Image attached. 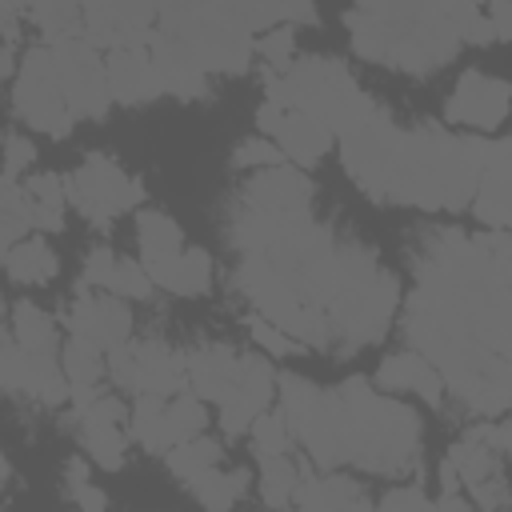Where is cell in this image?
Segmentation results:
<instances>
[{
  "label": "cell",
  "instance_id": "obj_1",
  "mask_svg": "<svg viewBox=\"0 0 512 512\" xmlns=\"http://www.w3.org/2000/svg\"><path fill=\"white\" fill-rule=\"evenodd\" d=\"M508 232L436 228L412 252L416 288L404 300V336L444 396L484 420L508 408Z\"/></svg>",
  "mask_w": 512,
  "mask_h": 512
},
{
  "label": "cell",
  "instance_id": "obj_2",
  "mask_svg": "<svg viewBox=\"0 0 512 512\" xmlns=\"http://www.w3.org/2000/svg\"><path fill=\"white\" fill-rule=\"evenodd\" d=\"M492 144L496 136L448 132L428 120L400 128L380 104L356 128L336 136L344 172L372 204L424 212L468 208L476 180L492 156Z\"/></svg>",
  "mask_w": 512,
  "mask_h": 512
},
{
  "label": "cell",
  "instance_id": "obj_3",
  "mask_svg": "<svg viewBox=\"0 0 512 512\" xmlns=\"http://www.w3.org/2000/svg\"><path fill=\"white\" fill-rule=\"evenodd\" d=\"M352 52L404 76H432L464 44H496L480 4H356L344 12Z\"/></svg>",
  "mask_w": 512,
  "mask_h": 512
},
{
  "label": "cell",
  "instance_id": "obj_4",
  "mask_svg": "<svg viewBox=\"0 0 512 512\" xmlns=\"http://www.w3.org/2000/svg\"><path fill=\"white\" fill-rule=\"evenodd\" d=\"M344 404V468L372 476H408L420 468L424 424L416 408L372 388L368 376H348L336 384Z\"/></svg>",
  "mask_w": 512,
  "mask_h": 512
},
{
  "label": "cell",
  "instance_id": "obj_5",
  "mask_svg": "<svg viewBox=\"0 0 512 512\" xmlns=\"http://www.w3.org/2000/svg\"><path fill=\"white\" fill-rule=\"evenodd\" d=\"M260 80H264L268 104L296 108L316 124H324L332 136H344L376 108V100L356 84V76L340 56H296L288 72L280 76L264 72Z\"/></svg>",
  "mask_w": 512,
  "mask_h": 512
},
{
  "label": "cell",
  "instance_id": "obj_6",
  "mask_svg": "<svg viewBox=\"0 0 512 512\" xmlns=\"http://www.w3.org/2000/svg\"><path fill=\"white\" fill-rule=\"evenodd\" d=\"M64 180V200L100 232H112V220L144 208V180L124 172L112 152H88Z\"/></svg>",
  "mask_w": 512,
  "mask_h": 512
},
{
  "label": "cell",
  "instance_id": "obj_7",
  "mask_svg": "<svg viewBox=\"0 0 512 512\" xmlns=\"http://www.w3.org/2000/svg\"><path fill=\"white\" fill-rule=\"evenodd\" d=\"M12 112L24 128L44 132L52 140H68L76 128V116L64 104V92L56 84V64L44 40L20 52V64L12 72Z\"/></svg>",
  "mask_w": 512,
  "mask_h": 512
},
{
  "label": "cell",
  "instance_id": "obj_8",
  "mask_svg": "<svg viewBox=\"0 0 512 512\" xmlns=\"http://www.w3.org/2000/svg\"><path fill=\"white\" fill-rule=\"evenodd\" d=\"M56 64V84L64 92V104L76 120H104L112 112L108 76H104V52H96L84 36L48 44Z\"/></svg>",
  "mask_w": 512,
  "mask_h": 512
},
{
  "label": "cell",
  "instance_id": "obj_9",
  "mask_svg": "<svg viewBox=\"0 0 512 512\" xmlns=\"http://www.w3.org/2000/svg\"><path fill=\"white\" fill-rule=\"evenodd\" d=\"M128 404L120 392H100L80 408H68V428L80 440L88 464L104 472H120L128 460Z\"/></svg>",
  "mask_w": 512,
  "mask_h": 512
},
{
  "label": "cell",
  "instance_id": "obj_10",
  "mask_svg": "<svg viewBox=\"0 0 512 512\" xmlns=\"http://www.w3.org/2000/svg\"><path fill=\"white\" fill-rule=\"evenodd\" d=\"M256 136L272 140V144L280 148V156H284L292 168H300V172L316 168V164L336 148V136H332L324 124H316L312 116H304V112H296V108H276V104H268V100L256 108Z\"/></svg>",
  "mask_w": 512,
  "mask_h": 512
},
{
  "label": "cell",
  "instance_id": "obj_11",
  "mask_svg": "<svg viewBox=\"0 0 512 512\" xmlns=\"http://www.w3.org/2000/svg\"><path fill=\"white\" fill-rule=\"evenodd\" d=\"M504 116H508V80L480 68H464L452 84V96L444 100V120L468 128L472 136H488L504 128Z\"/></svg>",
  "mask_w": 512,
  "mask_h": 512
},
{
  "label": "cell",
  "instance_id": "obj_12",
  "mask_svg": "<svg viewBox=\"0 0 512 512\" xmlns=\"http://www.w3.org/2000/svg\"><path fill=\"white\" fill-rule=\"evenodd\" d=\"M60 320H64V332L68 336H80V340L96 344L100 352H112V348L128 344L132 340V328H136L132 304H124V300H116L108 292L80 288V284H76V292H72V300H68V308H64Z\"/></svg>",
  "mask_w": 512,
  "mask_h": 512
},
{
  "label": "cell",
  "instance_id": "obj_13",
  "mask_svg": "<svg viewBox=\"0 0 512 512\" xmlns=\"http://www.w3.org/2000/svg\"><path fill=\"white\" fill-rule=\"evenodd\" d=\"M84 12V40L96 52H116V48H148L156 32V4L140 0H96L80 4Z\"/></svg>",
  "mask_w": 512,
  "mask_h": 512
},
{
  "label": "cell",
  "instance_id": "obj_14",
  "mask_svg": "<svg viewBox=\"0 0 512 512\" xmlns=\"http://www.w3.org/2000/svg\"><path fill=\"white\" fill-rule=\"evenodd\" d=\"M312 200H316V180L292 164L248 172V180L240 184V204L272 216H304L312 212Z\"/></svg>",
  "mask_w": 512,
  "mask_h": 512
},
{
  "label": "cell",
  "instance_id": "obj_15",
  "mask_svg": "<svg viewBox=\"0 0 512 512\" xmlns=\"http://www.w3.org/2000/svg\"><path fill=\"white\" fill-rule=\"evenodd\" d=\"M184 372H188V392L200 396L208 408H220L240 372V348L224 340H200L184 352Z\"/></svg>",
  "mask_w": 512,
  "mask_h": 512
},
{
  "label": "cell",
  "instance_id": "obj_16",
  "mask_svg": "<svg viewBox=\"0 0 512 512\" xmlns=\"http://www.w3.org/2000/svg\"><path fill=\"white\" fill-rule=\"evenodd\" d=\"M148 56H152V68H156V80H160V92L172 96V100H208L212 96V80L200 72V64L188 56V48L180 40H172L168 32H152L148 40Z\"/></svg>",
  "mask_w": 512,
  "mask_h": 512
},
{
  "label": "cell",
  "instance_id": "obj_17",
  "mask_svg": "<svg viewBox=\"0 0 512 512\" xmlns=\"http://www.w3.org/2000/svg\"><path fill=\"white\" fill-rule=\"evenodd\" d=\"M132 356H136V396H160L172 400L176 392L188 388L184 372V352L172 348L164 336H132ZM132 396V400H136Z\"/></svg>",
  "mask_w": 512,
  "mask_h": 512
},
{
  "label": "cell",
  "instance_id": "obj_18",
  "mask_svg": "<svg viewBox=\"0 0 512 512\" xmlns=\"http://www.w3.org/2000/svg\"><path fill=\"white\" fill-rule=\"evenodd\" d=\"M372 388L384 392V396H416L420 404L428 408H440L444 404V384L436 376V368L412 352V348H400V352H388L372 376Z\"/></svg>",
  "mask_w": 512,
  "mask_h": 512
},
{
  "label": "cell",
  "instance_id": "obj_19",
  "mask_svg": "<svg viewBox=\"0 0 512 512\" xmlns=\"http://www.w3.org/2000/svg\"><path fill=\"white\" fill-rule=\"evenodd\" d=\"M104 76H108L112 104L144 108V104H152V100L164 96L148 48H116V52H104Z\"/></svg>",
  "mask_w": 512,
  "mask_h": 512
},
{
  "label": "cell",
  "instance_id": "obj_20",
  "mask_svg": "<svg viewBox=\"0 0 512 512\" xmlns=\"http://www.w3.org/2000/svg\"><path fill=\"white\" fill-rule=\"evenodd\" d=\"M140 268L148 272L152 288L172 292V296H208L212 292V280H216L212 252L200 248V244H184V252L164 256V260H152V264H140Z\"/></svg>",
  "mask_w": 512,
  "mask_h": 512
},
{
  "label": "cell",
  "instance_id": "obj_21",
  "mask_svg": "<svg viewBox=\"0 0 512 512\" xmlns=\"http://www.w3.org/2000/svg\"><path fill=\"white\" fill-rule=\"evenodd\" d=\"M292 504L304 512H372L368 488L348 472H304Z\"/></svg>",
  "mask_w": 512,
  "mask_h": 512
},
{
  "label": "cell",
  "instance_id": "obj_22",
  "mask_svg": "<svg viewBox=\"0 0 512 512\" xmlns=\"http://www.w3.org/2000/svg\"><path fill=\"white\" fill-rule=\"evenodd\" d=\"M468 208L488 232H508V136H496Z\"/></svg>",
  "mask_w": 512,
  "mask_h": 512
},
{
  "label": "cell",
  "instance_id": "obj_23",
  "mask_svg": "<svg viewBox=\"0 0 512 512\" xmlns=\"http://www.w3.org/2000/svg\"><path fill=\"white\" fill-rule=\"evenodd\" d=\"M0 264H4V276H8L12 284H24V288L52 284L56 272H60V256H56V248L48 244V236H40V232H28L24 240H16V244L0 256Z\"/></svg>",
  "mask_w": 512,
  "mask_h": 512
},
{
  "label": "cell",
  "instance_id": "obj_24",
  "mask_svg": "<svg viewBox=\"0 0 512 512\" xmlns=\"http://www.w3.org/2000/svg\"><path fill=\"white\" fill-rule=\"evenodd\" d=\"M20 192H24V212H28V228L40 232V236H52V232H64V180L56 172H28L20 180Z\"/></svg>",
  "mask_w": 512,
  "mask_h": 512
},
{
  "label": "cell",
  "instance_id": "obj_25",
  "mask_svg": "<svg viewBox=\"0 0 512 512\" xmlns=\"http://www.w3.org/2000/svg\"><path fill=\"white\" fill-rule=\"evenodd\" d=\"M8 332L32 356H60V324H56V316L48 308H40L36 300H28V296L8 308Z\"/></svg>",
  "mask_w": 512,
  "mask_h": 512
},
{
  "label": "cell",
  "instance_id": "obj_26",
  "mask_svg": "<svg viewBox=\"0 0 512 512\" xmlns=\"http://www.w3.org/2000/svg\"><path fill=\"white\" fill-rule=\"evenodd\" d=\"M184 488H188V496H192L204 512H232V508L248 496L252 472H248V468H224V464H220V468H208V472L184 480Z\"/></svg>",
  "mask_w": 512,
  "mask_h": 512
},
{
  "label": "cell",
  "instance_id": "obj_27",
  "mask_svg": "<svg viewBox=\"0 0 512 512\" xmlns=\"http://www.w3.org/2000/svg\"><path fill=\"white\" fill-rule=\"evenodd\" d=\"M136 248H140V256H136L140 264L184 252V232H180L176 216L164 208H140L136 212Z\"/></svg>",
  "mask_w": 512,
  "mask_h": 512
},
{
  "label": "cell",
  "instance_id": "obj_28",
  "mask_svg": "<svg viewBox=\"0 0 512 512\" xmlns=\"http://www.w3.org/2000/svg\"><path fill=\"white\" fill-rule=\"evenodd\" d=\"M56 360H60V372L68 380V392H100V384L108 380L104 352L80 336H64Z\"/></svg>",
  "mask_w": 512,
  "mask_h": 512
},
{
  "label": "cell",
  "instance_id": "obj_29",
  "mask_svg": "<svg viewBox=\"0 0 512 512\" xmlns=\"http://www.w3.org/2000/svg\"><path fill=\"white\" fill-rule=\"evenodd\" d=\"M304 464L288 452V456H268V460H260V472H256V492H260V500H264V508L268 512H276V508H288L292 500H296V488H300V480H304Z\"/></svg>",
  "mask_w": 512,
  "mask_h": 512
},
{
  "label": "cell",
  "instance_id": "obj_30",
  "mask_svg": "<svg viewBox=\"0 0 512 512\" xmlns=\"http://www.w3.org/2000/svg\"><path fill=\"white\" fill-rule=\"evenodd\" d=\"M128 440L152 456H164L172 448V436H168V424H164V400L160 396H136L132 408H128Z\"/></svg>",
  "mask_w": 512,
  "mask_h": 512
},
{
  "label": "cell",
  "instance_id": "obj_31",
  "mask_svg": "<svg viewBox=\"0 0 512 512\" xmlns=\"http://www.w3.org/2000/svg\"><path fill=\"white\" fill-rule=\"evenodd\" d=\"M160 460H164V468L184 484V480H192V476H200V472H208V468H220V464H224V440H216V436L200 432V436H192V440H184V444L168 448Z\"/></svg>",
  "mask_w": 512,
  "mask_h": 512
},
{
  "label": "cell",
  "instance_id": "obj_32",
  "mask_svg": "<svg viewBox=\"0 0 512 512\" xmlns=\"http://www.w3.org/2000/svg\"><path fill=\"white\" fill-rule=\"evenodd\" d=\"M24 20L36 24V32L44 36V44L84 36V12H80V4H68V0H56V4H28V8H24Z\"/></svg>",
  "mask_w": 512,
  "mask_h": 512
},
{
  "label": "cell",
  "instance_id": "obj_33",
  "mask_svg": "<svg viewBox=\"0 0 512 512\" xmlns=\"http://www.w3.org/2000/svg\"><path fill=\"white\" fill-rule=\"evenodd\" d=\"M208 420H212L208 416V404L200 396H192L188 388L176 392L172 400H164V424H168L172 448L184 444V440H192V436H200V432H208Z\"/></svg>",
  "mask_w": 512,
  "mask_h": 512
},
{
  "label": "cell",
  "instance_id": "obj_34",
  "mask_svg": "<svg viewBox=\"0 0 512 512\" xmlns=\"http://www.w3.org/2000/svg\"><path fill=\"white\" fill-rule=\"evenodd\" d=\"M248 444H252V456L256 460H268V456H288L292 448H296V440H292V428H288V420L280 416V408L272 404L268 412H260L252 424H248Z\"/></svg>",
  "mask_w": 512,
  "mask_h": 512
},
{
  "label": "cell",
  "instance_id": "obj_35",
  "mask_svg": "<svg viewBox=\"0 0 512 512\" xmlns=\"http://www.w3.org/2000/svg\"><path fill=\"white\" fill-rule=\"evenodd\" d=\"M32 228H28V212H24V192H20V180H8L0 172V256L24 240Z\"/></svg>",
  "mask_w": 512,
  "mask_h": 512
},
{
  "label": "cell",
  "instance_id": "obj_36",
  "mask_svg": "<svg viewBox=\"0 0 512 512\" xmlns=\"http://www.w3.org/2000/svg\"><path fill=\"white\" fill-rule=\"evenodd\" d=\"M104 292L116 296V300H124V304H136V300H152L156 288H152L148 272L140 268V260H132V256H116V268H112Z\"/></svg>",
  "mask_w": 512,
  "mask_h": 512
},
{
  "label": "cell",
  "instance_id": "obj_37",
  "mask_svg": "<svg viewBox=\"0 0 512 512\" xmlns=\"http://www.w3.org/2000/svg\"><path fill=\"white\" fill-rule=\"evenodd\" d=\"M256 60L264 64L268 76L288 72V64L296 60V28L280 24V28H268L264 36H256Z\"/></svg>",
  "mask_w": 512,
  "mask_h": 512
},
{
  "label": "cell",
  "instance_id": "obj_38",
  "mask_svg": "<svg viewBox=\"0 0 512 512\" xmlns=\"http://www.w3.org/2000/svg\"><path fill=\"white\" fill-rule=\"evenodd\" d=\"M244 328H248L252 344L260 348V356H304V352H308V348H304V344H296L288 332H280L276 324L260 320L256 312H248V316H244Z\"/></svg>",
  "mask_w": 512,
  "mask_h": 512
},
{
  "label": "cell",
  "instance_id": "obj_39",
  "mask_svg": "<svg viewBox=\"0 0 512 512\" xmlns=\"http://www.w3.org/2000/svg\"><path fill=\"white\" fill-rule=\"evenodd\" d=\"M36 164V140L24 136V132H4L0 140V172L8 180H24Z\"/></svg>",
  "mask_w": 512,
  "mask_h": 512
},
{
  "label": "cell",
  "instance_id": "obj_40",
  "mask_svg": "<svg viewBox=\"0 0 512 512\" xmlns=\"http://www.w3.org/2000/svg\"><path fill=\"white\" fill-rule=\"evenodd\" d=\"M276 164H288L280 156V148L264 136H244L236 148H232V168L236 172H264V168H276Z\"/></svg>",
  "mask_w": 512,
  "mask_h": 512
},
{
  "label": "cell",
  "instance_id": "obj_41",
  "mask_svg": "<svg viewBox=\"0 0 512 512\" xmlns=\"http://www.w3.org/2000/svg\"><path fill=\"white\" fill-rule=\"evenodd\" d=\"M372 512H432V500L420 484H392L372 500Z\"/></svg>",
  "mask_w": 512,
  "mask_h": 512
},
{
  "label": "cell",
  "instance_id": "obj_42",
  "mask_svg": "<svg viewBox=\"0 0 512 512\" xmlns=\"http://www.w3.org/2000/svg\"><path fill=\"white\" fill-rule=\"evenodd\" d=\"M112 268H116V252H112L108 244H92L88 256H84V264H80V280H76V284H80V288H92V292H104Z\"/></svg>",
  "mask_w": 512,
  "mask_h": 512
},
{
  "label": "cell",
  "instance_id": "obj_43",
  "mask_svg": "<svg viewBox=\"0 0 512 512\" xmlns=\"http://www.w3.org/2000/svg\"><path fill=\"white\" fill-rule=\"evenodd\" d=\"M68 500H72V508H76V512H108V492H104L96 480L68 488Z\"/></svg>",
  "mask_w": 512,
  "mask_h": 512
},
{
  "label": "cell",
  "instance_id": "obj_44",
  "mask_svg": "<svg viewBox=\"0 0 512 512\" xmlns=\"http://www.w3.org/2000/svg\"><path fill=\"white\" fill-rule=\"evenodd\" d=\"M484 16H488V24L496 32V44L512 36V4H484Z\"/></svg>",
  "mask_w": 512,
  "mask_h": 512
},
{
  "label": "cell",
  "instance_id": "obj_45",
  "mask_svg": "<svg viewBox=\"0 0 512 512\" xmlns=\"http://www.w3.org/2000/svg\"><path fill=\"white\" fill-rule=\"evenodd\" d=\"M432 512H476V508H472V500L464 492H440L432 500Z\"/></svg>",
  "mask_w": 512,
  "mask_h": 512
},
{
  "label": "cell",
  "instance_id": "obj_46",
  "mask_svg": "<svg viewBox=\"0 0 512 512\" xmlns=\"http://www.w3.org/2000/svg\"><path fill=\"white\" fill-rule=\"evenodd\" d=\"M436 476H440V492H460V476H456V468H452V460H448V456L440 460Z\"/></svg>",
  "mask_w": 512,
  "mask_h": 512
},
{
  "label": "cell",
  "instance_id": "obj_47",
  "mask_svg": "<svg viewBox=\"0 0 512 512\" xmlns=\"http://www.w3.org/2000/svg\"><path fill=\"white\" fill-rule=\"evenodd\" d=\"M12 72H16V52H12V44L0 40V84H4Z\"/></svg>",
  "mask_w": 512,
  "mask_h": 512
},
{
  "label": "cell",
  "instance_id": "obj_48",
  "mask_svg": "<svg viewBox=\"0 0 512 512\" xmlns=\"http://www.w3.org/2000/svg\"><path fill=\"white\" fill-rule=\"evenodd\" d=\"M8 480H12V460L0 452V496H4V488H8Z\"/></svg>",
  "mask_w": 512,
  "mask_h": 512
},
{
  "label": "cell",
  "instance_id": "obj_49",
  "mask_svg": "<svg viewBox=\"0 0 512 512\" xmlns=\"http://www.w3.org/2000/svg\"><path fill=\"white\" fill-rule=\"evenodd\" d=\"M276 512H304V508H296V504H288V508H276Z\"/></svg>",
  "mask_w": 512,
  "mask_h": 512
},
{
  "label": "cell",
  "instance_id": "obj_50",
  "mask_svg": "<svg viewBox=\"0 0 512 512\" xmlns=\"http://www.w3.org/2000/svg\"><path fill=\"white\" fill-rule=\"evenodd\" d=\"M4 312H8V304H4V292H0V320H4Z\"/></svg>",
  "mask_w": 512,
  "mask_h": 512
}]
</instances>
